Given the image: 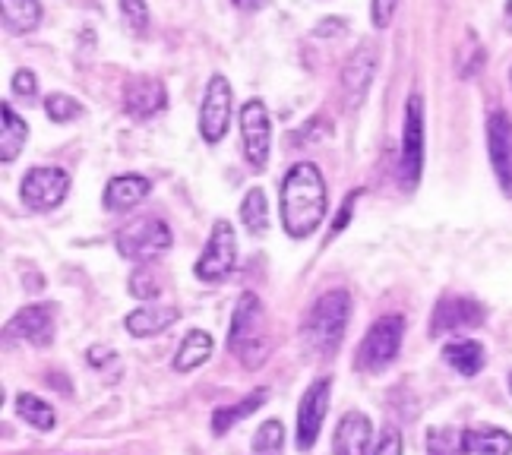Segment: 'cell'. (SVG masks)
Instances as JSON below:
<instances>
[{"mask_svg":"<svg viewBox=\"0 0 512 455\" xmlns=\"http://www.w3.org/2000/svg\"><path fill=\"white\" fill-rule=\"evenodd\" d=\"M468 455H512V433L503 427H468L462 430Z\"/></svg>","mask_w":512,"mask_h":455,"instance_id":"cell-24","label":"cell"},{"mask_svg":"<svg viewBox=\"0 0 512 455\" xmlns=\"http://www.w3.org/2000/svg\"><path fill=\"white\" fill-rule=\"evenodd\" d=\"M127 288H130V294H133L136 301L149 304V301H155L162 294V275H159V269H155L152 263H140L130 272Z\"/></svg>","mask_w":512,"mask_h":455,"instance_id":"cell-28","label":"cell"},{"mask_svg":"<svg viewBox=\"0 0 512 455\" xmlns=\"http://www.w3.org/2000/svg\"><path fill=\"white\" fill-rule=\"evenodd\" d=\"M509 79H512V73H509Z\"/></svg>","mask_w":512,"mask_h":455,"instance_id":"cell-42","label":"cell"},{"mask_svg":"<svg viewBox=\"0 0 512 455\" xmlns=\"http://www.w3.org/2000/svg\"><path fill=\"white\" fill-rule=\"evenodd\" d=\"M487 320V310L481 301L468 298V294H443L433 307L430 316V335H456V332H468V329H478Z\"/></svg>","mask_w":512,"mask_h":455,"instance_id":"cell-9","label":"cell"},{"mask_svg":"<svg viewBox=\"0 0 512 455\" xmlns=\"http://www.w3.org/2000/svg\"><path fill=\"white\" fill-rule=\"evenodd\" d=\"M7 35H29L42 23V0H0Z\"/></svg>","mask_w":512,"mask_h":455,"instance_id":"cell-23","label":"cell"},{"mask_svg":"<svg viewBox=\"0 0 512 455\" xmlns=\"http://www.w3.org/2000/svg\"><path fill=\"white\" fill-rule=\"evenodd\" d=\"M443 361L462 377H478L487 364V351L478 339H452L443 345Z\"/></svg>","mask_w":512,"mask_h":455,"instance_id":"cell-20","label":"cell"},{"mask_svg":"<svg viewBox=\"0 0 512 455\" xmlns=\"http://www.w3.org/2000/svg\"><path fill=\"white\" fill-rule=\"evenodd\" d=\"M26 140H29L26 121L4 102V108H0V162L4 165L16 162L26 149Z\"/></svg>","mask_w":512,"mask_h":455,"instance_id":"cell-22","label":"cell"},{"mask_svg":"<svg viewBox=\"0 0 512 455\" xmlns=\"http://www.w3.org/2000/svg\"><path fill=\"white\" fill-rule=\"evenodd\" d=\"M358 193L361 190H354L348 200L342 203V209H339V215H336V222H332V228H329V237H336V234H342V228L351 222V209H354V200H358Z\"/></svg>","mask_w":512,"mask_h":455,"instance_id":"cell-36","label":"cell"},{"mask_svg":"<svg viewBox=\"0 0 512 455\" xmlns=\"http://www.w3.org/2000/svg\"><path fill=\"white\" fill-rule=\"evenodd\" d=\"M336 455H370L373 452V421L364 411H345L332 437Z\"/></svg>","mask_w":512,"mask_h":455,"instance_id":"cell-17","label":"cell"},{"mask_svg":"<svg viewBox=\"0 0 512 455\" xmlns=\"http://www.w3.org/2000/svg\"><path fill=\"white\" fill-rule=\"evenodd\" d=\"M234 263H238V237H234L231 222L219 219L212 225V234H209V241L200 253V260H196L193 272L200 282H222L231 275Z\"/></svg>","mask_w":512,"mask_h":455,"instance_id":"cell-8","label":"cell"},{"mask_svg":"<svg viewBox=\"0 0 512 455\" xmlns=\"http://www.w3.org/2000/svg\"><path fill=\"white\" fill-rule=\"evenodd\" d=\"M149 190H152V184L143 174H117L108 181V187L102 193V203L108 212H130L146 200Z\"/></svg>","mask_w":512,"mask_h":455,"instance_id":"cell-18","label":"cell"},{"mask_svg":"<svg viewBox=\"0 0 512 455\" xmlns=\"http://www.w3.org/2000/svg\"><path fill=\"white\" fill-rule=\"evenodd\" d=\"M396 7L399 0H370V19L377 29H386L392 23V16H396Z\"/></svg>","mask_w":512,"mask_h":455,"instance_id":"cell-33","label":"cell"},{"mask_svg":"<svg viewBox=\"0 0 512 455\" xmlns=\"http://www.w3.org/2000/svg\"><path fill=\"white\" fill-rule=\"evenodd\" d=\"M13 408H16V414H19V418H23L29 427L42 430V433L54 430V424H57L54 408L42 399V395H35V392H19V395H16V402H13Z\"/></svg>","mask_w":512,"mask_h":455,"instance_id":"cell-26","label":"cell"},{"mask_svg":"<svg viewBox=\"0 0 512 455\" xmlns=\"http://www.w3.org/2000/svg\"><path fill=\"white\" fill-rule=\"evenodd\" d=\"M345 29H348V23H342V19H339V16H329V19H326V23H320V26H317V35H320V38H326V35H336V32H345Z\"/></svg>","mask_w":512,"mask_h":455,"instance_id":"cell-38","label":"cell"},{"mask_svg":"<svg viewBox=\"0 0 512 455\" xmlns=\"http://www.w3.org/2000/svg\"><path fill=\"white\" fill-rule=\"evenodd\" d=\"M370 455H402V433L396 427H386Z\"/></svg>","mask_w":512,"mask_h":455,"instance_id":"cell-34","label":"cell"},{"mask_svg":"<svg viewBox=\"0 0 512 455\" xmlns=\"http://www.w3.org/2000/svg\"><path fill=\"white\" fill-rule=\"evenodd\" d=\"M171 228L159 219V215H143V219L127 222L121 231L114 234V247L124 260L149 263L155 256L171 250Z\"/></svg>","mask_w":512,"mask_h":455,"instance_id":"cell-5","label":"cell"},{"mask_svg":"<svg viewBox=\"0 0 512 455\" xmlns=\"http://www.w3.org/2000/svg\"><path fill=\"white\" fill-rule=\"evenodd\" d=\"M402 339H405V316L399 313L380 316V320L367 329L358 351H354V367L361 373H383L399 358Z\"/></svg>","mask_w":512,"mask_h":455,"instance_id":"cell-4","label":"cell"},{"mask_svg":"<svg viewBox=\"0 0 512 455\" xmlns=\"http://www.w3.org/2000/svg\"><path fill=\"white\" fill-rule=\"evenodd\" d=\"M329 392H332V380H313L307 386V392L301 395L298 402V424H294V443H298L301 452L313 449L317 443L323 421H326V411H329Z\"/></svg>","mask_w":512,"mask_h":455,"instance_id":"cell-11","label":"cell"},{"mask_svg":"<svg viewBox=\"0 0 512 455\" xmlns=\"http://www.w3.org/2000/svg\"><path fill=\"white\" fill-rule=\"evenodd\" d=\"M351 320V294L345 288H332L320 294L304 316L301 342L313 358H332L339 351L345 329Z\"/></svg>","mask_w":512,"mask_h":455,"instance_id":"cell-2","label":"cell"},{"mask_svg":"<svg viewBox=\"0 0 512 455\" xmlns=\"http://www.w3.org/2000/svg\"><path fill=\"white\" fill-rule=\"evenodd\" d=\"M241 149L253 171H263L269 165L272 152V121L263 105V98H250L241 108Z\"/></svg>","mask_w":512,"mask_h":455,"instance_id":"cell-10","label":"cell"},{"mask_svg":"<svg viewBox=\"0 0 512 455\" xmlns=\"http://www.w3.org/2000/svg\"><path fill=\"white\" fill-rule=\"evenodd\" d=\"M228 351L238 358L247 370L263 367L269 358V316L263 301L253 291H244L238 298L228 329Z\"/></svg>","mask_w":512,"mask_h":455,"instance_id":"cell-3","label":"cell"},{"mask_svg":"<svg viewBox=\"0 0 512 455\" xmlns=\"http://www.w3.org/2000/svg\"><path fill=\"white\" fill-rule=\"evenodd\" d=\"M212 335L206 329H190L184 335V342L177 345V354H174V370L177 373H190L196 367H203L209 358H212Z\"/></svg>","mask_w":512,"mask_h":455,"instance_id":"cell-25","label":"cell"},{"mask_svg":"<svg viewBox=\"0 0 512 455\" xmlns=\"http://www.w3.org/2000/svg\"><path fill=\"white\" fill-rule=\"evenodd\" d=\"M285 449V424L282 421H263L253 433V455H282Z\"/></svg>","mask_w":512,"mask_h":455,"instance_id":"cell-30","label":"cell"},{"mask_svg":"<svg viewBox=\"0 0 512 455\" xmlns=\"http://www.w3.org/2000/svg\"><path fill=\"white\" fill-rule=\"evenodd\" d=\"M177 320H181V310L177 307H162V304H143L127 313V332L136 335V339H149V335H159L165 329H171Z\"/></svg>","mask_w":512,"mask_h":455,"instance_id":"cell-19","label":"cell"},{"mask_svg":"<svg viewBox=\"0 0 512 455\" xmlns=\"http://www.w3.org/2000/svg\"><path fill=\"white\" fill-rule=\"evenodd\" d=\"M168 108V92L165 83L155 76H133L124 86V111L133 121H146Z\"/></svg>","mask_w":512,"mask_h":455,"instance_id":"cell-16","label":"cell"},{"mask_svg":"<svg viewBox=\"0 0 512 455\" xmlns=\"http://www.w3.org/2000/svg\"><path fill=\"white\" fill-rule=\"evenodd\" d=\"M506 16L512 19V0H506Z\"/></svg>","mask_w":512,"mask_h":455,"instance_id":"cell-40","label":"cell"},{"mask_svg":"<svg viewBox=\"0 0 512 455\" xmlns=\"http://www.w3.org/2000/svg\"><path fill=\"white\" fill-rule=\"evenodd\" d=\"M121 19H124V29L133 38H146L149 35V4L146 0H121Z\"/></svg>","mask_w":512,"mask_h":455,"instance_id":"cell-32","label":"cell"},{"mask_svg":"<svg viewBox=\"0 0 512 455\" xmlns=\"http://www.w3.org/2000/svg\"><path fill=\"white\" fill-rule=\"evenodd\" d=\"M13 92L23 98V102H35V92H38L35 73L32 70H16V76H13Z\"/></svg>","mask_w":512,"mask_h":455,"instance_id":"cell-35","label":"cell"},{"mask_svg":"<svg viewBox=\"0 0 512 455\" xmlns=\"http://www.w3.org/2000/svg\"><path fill=\"white\" fill-rule=\"evenodd\" d=\"M234 7H238L241 13H256V10H263L269 0H231Z\"/></svg>","mask_w":512,"mask_h":455,"instance_id":"cell-39","label":"cell"},{"mask_svg":"<svg viewBox=\"0 0 512 455\" xmlns=\"http://www.w3.org/2000/svg\"><path fill=\"white\" fill-rule=\"evenodd\" d=\"M241 222L253 237H263L269 231V200L263 187H250L241 200Z\"/></svg>","mask_w":512,"mask_h":455,"instance_id":"cell-27","label":"cell"},{"mask_svg":"<svg viewBox=\"0 0 512 455\" xmlns=\"http://www.w3.org/2000/svg\"><path fill=\"white\" fill-rule=\"evenodd\" d=\"M487 149L503 193L512 196V121L506 111H494L487 117Z\"/></svg>","mask_w":512,"mask_h":455,"instance_id":"cell-15","label":"cell"},{"mask_svg":"<svg viewBox=\"0 0 512 455\" xmlns=\"http://www.w3.org/2000/svg\"><path fill=\"white\" fill-rule=\"evenodd\" d=\"M57 332V307L54 304H29L16 310V316L7 323V339L29 342L35 348H48Z\"/></svg>","mask_w":512,"mask_h":455,"instance_id":"cell-13","label":"cell"},{"mask_svg":"<svg viewBox=\"0 0 512 455\" xmlns=\"http://www.w3.org/2000/svg\"><path fill=\"white\" fill-rule=\"evenodd\" d=\"M70 193V174L57 165H35L26 171L23 184H19V200L32 212H51L57 209Z\"/></svg>","mask_w":512,"mask_h":455,"instance_id":"cell-7","label":"cell"},{"mask_svg":"<svg viewBox=\"0 0 512 455\" xmlns=\"http://www.w3.org/2000/svg\"><path fill=\"white\" fill-rule=\"evenodd\" d=\"M86 358H89V364H92V367H105L108 361H117L111 348H89Z\"/></svg>","mask_w":512,"mask_h":455,"instance_id":"cell-37","label":"cell"},{"mask_svg":"<svg viewBox=\"0 0 512 455\" xmlns=\"http://www.w3.org/2000/svg\"><path fill=\"white\" fill-rule=\"evenodd\" d=\"M424 446H427V455H468L465 437L456 427H430Z\"/></svg>","mask_w":512,"mask_h":455,"instance_id":"cell-29","label":"cell"},{"mask_svg":"<svg viewBox=\"0 0 512 455\" xmlns=\"http://www.w3.org/2000/svg\"><path fill=\"white\" fill-rule=\"evenodd\" d=\"M269 399V389H253V392H247L244 399H238L234 405H222V408H215L212 411V433L215 437H225V433L238 424V421H247L253 411H260L263 408V402Z\"/></svg>","mask_w":512,"mask_h":455,"instance_id":"cell-21","label":"cell"},{"mask_svg":"<svg viewBox=\"0 0 512 455\" xmlns=\"http://www.w3.org/2000/svg\"><path fill=\"white\" fill-rule=\"evenodd\" d=\"M228 124H231V83L215 73L206 86V95H203V108H200V133L209 146L222 143L225 133H228Z\"/></svg>","mask_w":512,"mask_h":455,"instance_id":"cell-12","label":"cell"},{"mask_svg":"<svg viewBox=\"0 0 512 455\" xmlns=\"http://www.w3.org/2000/svg\"><path fill=\"white\" fill-rule=\"evenodd\" d=\"M509 392H512V373H509Z\"/></svg>","mask_w":512,"mask_h":455,"instance_id":"cell-41","label":"cell"},{"mask_svg":"<svg viewBox=\"0 0 512 455\" xmlns=\"http://www.w3.org/2000/svg\"><path fill=\"white\" fill-rule=\"evenodd\" d=\"M424 171V98L411 92L405 102V127H402V152H399V184L402 190H415Z\"/></svg>","mask_w":512,"mask_h":455,"instance_id":"cell-6","label":"cell"},{"mask_svg":"<svg viewBox=\"0 0 512 455\" xmlns=\"http://www.w3.org/2000/svg\"><path fill=\"white\" fill-rule=\"evenodd\" d=\"M279 206L282 225L294 241H304V237L317 231L326 219V181L320 168L313 162H298L288 168L279 190Z\"/></svg>","mask_w":512,"mask_h":455,"instance_id":"cell-1","label":"cell"},{"mask_svg":"<svg viewBox=\"0 0 512 455\" xmlns=\"http://www.w3.org/2000/svg\"><path fill=\"white\" fill-rule=\"evenodd\" d=\"M373 73H377V48L364 42L348 54V61L342 67V98L348 111L361 108V102L370 92Z\"/></svg>","mask_w":512,"mask_h":455,"instance_id":"cell-14","label":"cell"},{"mask_svg":"<svg viewBox=\"0 0 512 455\" xmlns=\"http://www.w3.org/2000/svg\"><path fill=\"white\" fill-rule=\"evenodd\" d=\"M45 114L54 124H70V121H76V117H83V105L67 92H48L45 95Z\"/></svg>","mask_w":512,"mask_h":455,"instance_id":"cell-31","label":"cell"}]
</instances>
